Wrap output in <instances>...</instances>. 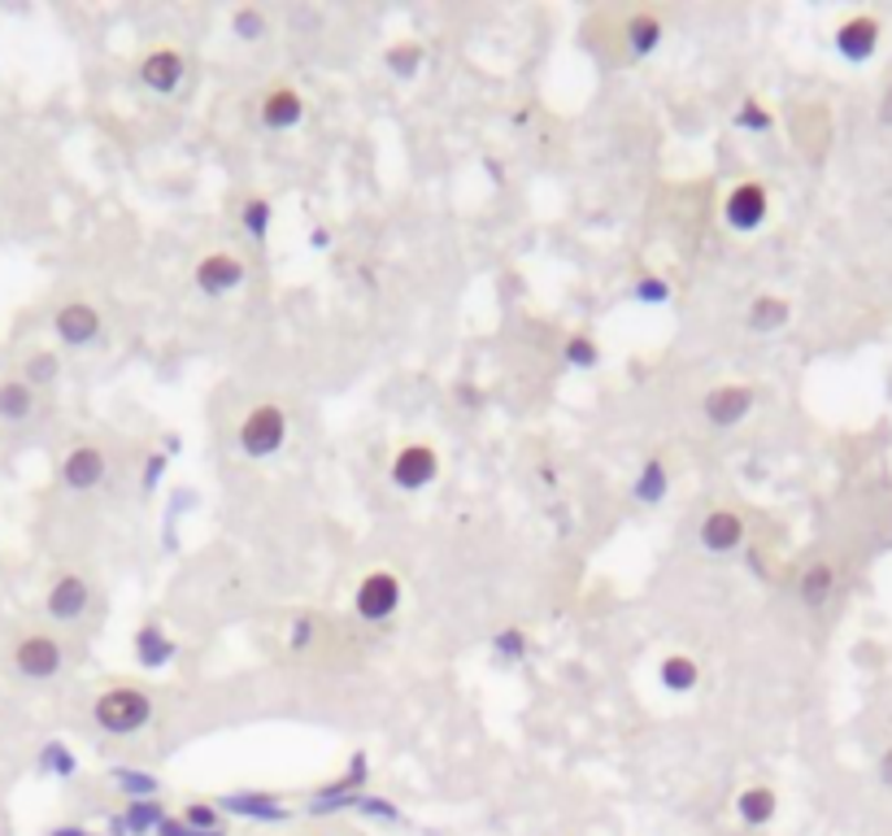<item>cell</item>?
Returning <instances> with one entry per match:
<instances>
[{
  "instance_id": "obj_1",
  "label": "cell",
  "mask_w": 892,
  "mask_h": 836,
  "mask_svg": "<svg viewBox=\"0 0 892 836\" xmlns=\"http://www.w3.org/2000/svg\"><path fill=\"white\" fill-rule=\"evenodd\" d=\"M92 714H96V723H101L105 732L132 736V732H139V728L153 719V701H148V693H139V689H109V693L96 697Z\"/></svg>"
},
{
  "instance_id": "obj_2",
  "label": "cell",
  "mask_w": 892,
  "mask_h": 836,
  "mask_svg": "<svg viewBox=\"0 0 892 836\" xmlns=\"http://www.w3.org/2000/svg\"><path fill=\"white\" fill-rule=\"evenodd\" d=\"M66 667V649L57 636H44V631H31L13 645V671L22 680H53L57 671Z\"/></svg>"
},
{
  "instance_id": "obj_3",
  "label": "cell",
  "mask_w": 892,
  "mask_h": 836,
  "mask_svg": "<svg viewBox=\"0 0 892 836\" xmlns=\"http://www.w3.org/2000/svg\"><path fill=\"white\" fill-rule=\"evenodd\" d=\"M287 440V415L279 406H253L240 422V449L249 458H275Z\"/></svg>"
},
{
  "instance_id": "obj_4",
  "label": "cell",
  "mask_w": 892,
  "mask_h": 836,
  "mask_svg": "<svg viewBox=\"0 0 892 836\" xmlns=\"http://www.w3.org/2000/svg\"><path fill=\"white\" fill-rule=\"evenodd\" d=\"M353 606H357V615H361L366 624H384V619H392L397 606H401V579H397L392 571H370V575L357 584Z\"/></svg>"
},
{
  "instance_id": "obj_5",
  "label": "cell",
  "mask_w": 892,
  "mask_h": 836,
  "mask_svg": "<svg viewBox=\"0 0 892 836\" xmlns=\"http://www.w3.org/2000/svg\"><path fill=\"white\" fill-rule=\"evenodd\" d=\"M754 406H757V393L749 388V384H718V388L705 393L701 415H705L710 427H736V422L749 418Z\"/></svg>"
},
{
  "instance_id": "obj_6",
  "label": "cell",
  "mask_w": 892,
  "mask_h": 836,
  "mask_svg": "<svg viewBox=\"0 0 892 836\" xmlns=\"http://www.w3.org/2000/svg\"><path fill=\"white\" fill-rule=\"evenodd\" d=\"M696 541H701L705 554H714V557L736 554V550L745 545V519H741L736 510H710V514L701 519V527H696Z\"/></svg>"
},
{
  "instance_id": "obj_7",
  "label": "cell",
  "mask_w": 892,
  "mask_h": 836,
  "mask_svg": "<svg viewBox=\"0 0 892 836\" xmlns=\"http://www.w3.org/2000/svg\"><path fill=\"white\" fill-rule=\"evenodd\" d=\"M875 49H880V22H875L871 13H853V18H844V22L836 27V53H840L844 62L862 66V62L875 58Z\"/></svg>"
},
{
  "instance_id": "obj_8",
  "label": "cell",
  "mask_w": 892,
  "mask_h": 836,
  "mask_svg": "<svg viewBox=\"0 0 892 836\" xmlns=\"http://www.w3.org/2000/svg\"><path fill=\"white\" fill-rule=\"evenodd\" d=\"M766 209H770L766 188L754 184V179H745V184H736V188L727 192L723 218H727V227H736V231H757V227L766 222Z\"/></svg>"
},
{
  "instance_id": "obj_9",
  "label": "cell",
  "mask_w": 892,
  "mask_h": 836,
  "mask_svg": "<svg viewBox=\"0 0 892 836\" xmlns=\"http://www.w3.org/2000/svg\"><path fill=\"white\" fill-rule=\"evenodd\" d=\"M53 332L66 348H87L101 336V310L87 301H70L53 314Z\"/></svg>"
},
{
  "instance_id": "obj_10",
  "label": "cell",
  "mask_w": 892,
  "mask_h": 836,
  "mask_svg": "<svg viewBox=\"0 0 892 836\" xmlns=\"http://www.w3.org/2000/svg\"><path fill=\"white\" fill-rule=\"evenodd\" d=\"M105 471H109V458H105V449H96V445H74L66 458H62V484H66L70 492H92V488H101Z\"/></svg>"
},
{
  "instance_id": "obj_11",
  "label": "cell",
  "mask_w": 892,
  "mask_h": 836,
  "mask_svg": "<svg viewBox=\"0 0 892 836\" xmlns=\"http://www.w3.org/2000/svg\"><path fill=\"white\" fill-rule=\"evenodd\" d=\"M440 476V458L431 445H406L397 458H392V484L401 492H418Z\"/></svg>"
},
{
  "instance_id": "obj_12",
  "label": "cell",
  "mask_w": 892,
  "mask_h": 836,
  "mask_svg": "<svg viewBox=\"0 0 892 836\" xmlns=\"http://www.w3.org/2000/svg\"><path fill=\"white\" fill-rule=\"evenodd\" d=\"M87 606H92V588H87L83 575H62V579H53V588H49V597H44V610H49V619H57V624H78V619L87 615Z\"/></svg>"
},
{
  "instance_id": "obj_13",
  "label": "cell",
  "mask_w": 892,
  "mask_h": 836,
  "mask_svg": "<svg viewBox=\"0 0 892 836\" xmlns=\"http://www.w3.org/2000/svg\"><path fill=\"white\" fill-rule=\"evenodd\" d=\"M136 74L148 92L170 96V92H179V83H183V74H188V62H183L179 49H153V53L139 62Z\"/></svg>"
},
{
  "instance_id": "obj_14",
  "label": "cell",
  "mask_w": 892,
  "mask_h": 836,
  "mask_svg": "<svg viewBox=\"0 0 892 836\" xmlns=\"http://www.w3.org/2000/svg\"><path fill=\"white\" fill-rule=\"evenodd\" d=\"M244 279H249V267H244L235 253H209V258H201V267H197V288L209 292V296H227V292H235Z\"/></svg>"
},
{
  "instance_id": "obj_15",
  "label": "cell",
  "mask_w": 892,
  "mask_h": 836,
  "mask_svg": "<svg viewBox=\"0 0 892 836\" xmlns=\"http://www.w3.org/2000/svg\"><path fill=\"white\" fill-rule=\"evenodd\" d=\"M622 44H627L631 58H649V53H658V44H662V18L649 13V9L631 13V18L622 22Z\"/></svg>"
},
{
  "instance_id": "obj_16",
  "label": "cell",
  "mask_w": 892,
  "mask_h": 836,
  "mask_svg": "<svg viewBox=\"0 0 892 836\" xmlns=\"http://www.w3.org/2000/svg\"><path fill=\"white\" fill-rule=\"evenodd\" d=\"M305 118V101H301V92H292V87H275L266 101H262V123L271 127V132H287V127H296Z\"/></svg>"
},
{
  "instance_id": "obj_17",
  "label": "cell",
  "mask_w": 892,
  "mask_h": 836,
  "mask_svg": "<svg viewBox=\"0 0 892 836\" xmlns=\"http://www.w3.org/2000/svg\"><path fill=\"white\" fill-rule=\"evenodd\" d=\"M658 680H662V689H667V693L684 697V693H692V689L701 685V667H696V658H688V654H671V658H662Z\"/></svg>"
},
{
  "instance_id": "obj_18",
  "label": "cell",
  "mask_w": 892,
  "mask_h": 836,
  "mask_svg": "<svg viewBox=\"0 0 892 836\" xmlns=\"http://www.w3.org/2000/svg\"><path fill=\"white\" fill-rule=\"evenodd\" d=\"M218 806H222V811H231V815H249V819H262V824L287 819V811L279 806L275 797H266V793H231V797H222Z\"/></svg>"
},
{
  "instance_id": "obj_19",
  "label": "cell",
  "mask_w": 892,
  "mask_h": 836,
  "mask_svg": "<svg viewBox=\"0 0 892 836\" xmlns=\"http://www.w3.org/2000/svg\"><path fill=\"white\" fill-rule=\"evenodd\" d=\"M136 658H139V667L157 671V667H166V662L175 658V640H170V636H166L157 624L139 627V631H136Z\"/></svg>"
},
{
  "instance_id": "obj_20",
  "label": "cell",
  "mask_w": 892,
  "mask_h": 836,
  "mask_svg": "<svg viewBox=\"0 0 892 836\" xmlns=\"http://www.w3.org/2000/svg\"><path fill=\"white\" fill-rule=\"evenodd\" d=\"M35 410V388L22 379H4L0 384V422H27Z\"/></svg>"
},
{
  "instance_id": "obj_21",
  "label": "cell",
  "mask_w": 892,
  "mask_h": 836,
  "mask_svg": "<svg viewBox=\"0 0 892 836\" xmlns=\"http://www.w3.org/2000/svg\"><path fill=\"white\" fill-rule=\"evenodd\" d=\"M667 488H671V476H667V462H662V458H649V462L640 467L636 484H631V497H636L640 505H658V501L667 497Z\"/></svg>"
},
{
  "instance_id": "obj_22",
  "label": "cell",
  "mask_w": 892,
  "mask_h": 836,
  "mask_svg": "<svg viewBox=\"0 0 892 836\" xmlns=\"http://www.w3.org/2000/svg\"><path fill=\"white\" fill-rule=\"evenodd\" d=\"M831 588H836V571L827 566V562H815V566H806L801 571V602L810 606V610H819V606H827V597H831Z\"/></svg>"
},
{
  "instance_id": "obj_23",
  "label": "cell",
  "mask_w": 892,
  "mask_h": 836,
  "mask_svg": "<svg viewBox=\"0 0 892 836\" xmlns=\"http://www.w3.org/2000/svg\"><path fill=\"white\" fill-rule=\"evenodd\" d=\"M788 318H793V305L784 296H757L749 305V327L754 332H779Z\"/></svg>"
},
{
  "instance_id": "obj_24",
  "label": "cell",
  "mask_w": 892,
  "mask_h": 836,
  "mask_svg": "<svg viewBox=\"0 0 892 836\" xmlns=\"http://www.w3.org/2000/svg\"><path fill=\"white\" fill-rule=\"evenodd\" d=\"M775 793L770 788H745L741 797H736V811H741V819L749 824V828H762V824H770L775 819Z\"/></svg>"
},
{
  "instance_id": "obj_25",
  "label": "cell",
  "mask_w": 892,
  "mask_h": 836,
  "mask_svg": "<svg viewBox=\"0 0 892 836\" xmlns=\"http://www.w3.org/2000/svg\"><path fill=\"white\" fill-rule=\"evenodd\" d=\"M57 375H62V357L53 348H35L22 366V384H31V388H49V384H57Z\"/></svg>"
},
{
  "instance_id": "obj_26",
  "label": "cell",
  "mask_w": 892,
  "mask_h": 836,
  "mask_svg": "<svg viewBox=\"0 0 892 836\" xmlns=\"http://www.w3.org/2000/svg\"><path fill=\"white\" fill-rule=\"evenodd\" d=\"M161 819H166V811H161L153 797H144V802H132V806H127V815H123V824H118V828L144 836V833H157V828H161Z\"/></svg>"
},
{
  "instance_id": "obj_27",
  "label": "cell",
  "mask_w": 892,
  "mask_h": 836,
  "mask_svg": "<svg viewBox=\"0 0 892 836\" xmlns=\"http://www.w3.org/2000/svg\"><path fill=\"white\" fill-rule=\"evenodd\" d=\"M240 222H244V231H249L253 240H266V236H271V222H275V206H271L266 197H249L244 209H240Z\"/></svg>"
},
{
  "instance_id": "obj_28",
  "label": "cell",
  "mask_w": 892,
  "mask_h": 836,
  "mask_svg": "<svg viewBox=\"0 0 892 836\" xmlns=\"http://www.w3.org/2000/svg\"><path fill=\"white\" fill-rule=\"evenodd\" d=\"M384 66L392 70L397 79H413V74H418V66H422V44H413V40L392 44V49L384 53Z\"/></svg>"
},
{
  "instance_id": "obj_29",
  "label": "cell",
  "mask_w": 892,
  "mask_h": 836,
  "mask_svg": "<svg viewBox=\"0 0 892 836\" xmlns=\"http://www.w3.org/2000/svg\"><path fill=\"white\" fill-rule=\"evenodd\" d=\"M114 784L132 797V802H144V797H153L157 793V780L153 775H144V771H132V766H114Z\"/></svg>"
},
{
  "instance_id": "obj_30",
  "label": "cell",
  "mask_w": 892,
  "mask_h": 836,
  "mask_svg": "<svg viewBox=\"0 0 892 836\" xmlns=\"http://www.w3.org/2000/svg\"><path fill=\"white\" fill-rule=\"evenodd\" d=\"M231 27H235V35L244 40V44H258V40H266V13L262 9H235V18H231Z\"/></svg>"
},
{
  "instance_id": "obj_31",
  "label": "cell",
  "mask_w": 892,
  "mask_h": 836,
  "mask_svg": "<svg viewBox=\"0 0 892 836\" xmlns=\"http://www.w3.org/2000/svg\"><path fill=\"white\" fill-rule=\"evenodd\" d=\"M74 754H70L62 741H49L44 750H40V771H49V775H62V780H70L74 775Z\"/></svg>"
},
{
  "instance_id": "obj_32",
  "label": "cell",
  "mask_w": 892,
  "mask_h": 836,
  "mask_svg": "<svg viewBox=\"0 0 892 836\" xmlns=\"http://www.w3.org/2000/svg\"><path fill=\"white\" fill-rule=\"evenodd\" d=\"M492 649H496L501 662H518V658L527 654V636H523V627H501V631L492 636Z\"/></svg>"
},
{
  "instance_id": "obj_33",
  "label": "cell",
  "mask_w": 892,
  "mask_h": 836,
  "mask_svg": "<svg viewBox=\"0 0 892 836\" xmlns=\"http://www.w3.org/2000/svg\"><path fill=\"white\" fill-rule=\"evenodd\" d=\"M183 824H192L197 833H227L222 819H218V806H206V802L188 806V811H183Z\"/></svg>"
},
{
  "instance_id": "obj_34",
  "label": "cell",
  "mask_w": 892,
  "mask_h": 836,
  "mask_svg": "<svg viewBox=\"0 0 892 836\" xmlns=\"http://www.w3.org/2000/svg\"><path fill=\"white\" fill-rule=\"evenodd\" d=\"M736 127H745V132H754V136L770 132V109H766V105H757V101H745V105H741V114H736Z\"/></svg>"
},
{
  "instance_id": "obj_35",
  "label": "cell",
  "mask_w": 892,
  "mask_h": 836,
  "mask_svg": "<svg viewBox=\"0 0 892 836\" xmlns=\"http://www.w3.org/2000/svg\"><path fill=\"white\" fill-rule=\"evenodd\" d=\"M566 362H570V366H597L601 353H597V345H592L588 336H570V341H566Z\"/></svg>"
},
{
  "instance_id": "obj_36",
  "label": "cell",
  "mask_w": 892,
  "mask_h": 836,
  "mask_svg": "<svg viewBox=\"0 0 892 836\" xmlns=\"http://www.w3.org/2000/svg\"><path fill=\"white\" fill-rule=\"evenodd\" d=\"M353 806H357V811H361V815H375V819H392V824H397V819H401V815H397V811H392V802H384V797H357V802H353Z\"/></svg>"
},
{
  "instance_id": "obj_37",
  "label": "cell",
  "mask_w": 892,
  "mask_h": 836,
  "mask_svg": "<svg viewBox=\"0 0 892 836\" xmlns=\"http://www.w3.org/2000/svg\"><path fill=\"white\" fill-rule=\"evenodd\" d=\"M636 296H640V301H649V305H653V301H658V305H662V301H667V296H671V288H667V279H640V288H636Z\"/></svg>"
},
{
  "instance_id": "obj_38",
  "label": "cell",
  "mask_w": 892,
  "mask_h": 836,
  "mask_svg": "<svg viewBox=\"0 0 892 836\" xmlns=\"http://www.w3.org/2000/svg\"><path fill=\"white\" fill-rule=\"evenodd\" d=\"M157 836H227V833H197V828H192V824H183V819H161Z\"/></svg>"
},
{
  "instance_id": "obj_39",
  "label": "cell",
  "mask_w": 892,
  "mask_h": 836,
  "mask_svg": "<svg viewBox=\"0 0 892 836\" xmlns=\"http://www.w3.org/2000/svg\"><path fill=\"white\" fill-rule=\"evenodd\" d=\"M314 631H318V624H314V619H296V624H292V649L314 645Z\"/></svg>"
},
{
  "instance_id": "obj_40",
  "label": "cell",
  "mask_w": 892,
  "mask_h": 836,
  "mask_svg": "<svg viewBox=\"0 0 892 836\" xmlns=\"http://www.w3.org/2000/svg\"><path fill=\"white\" fill-rule=\"evenodd\" d=\"M880 123L892 127V83L884 87V96H880Z\"/></svg>"
},
{
  "instance_id": "obj_41",
  "label": "cell",
  "mask_w": 892,
  "mask_h": 836,
  "mask_svg": "<svg viewBox=\"0 0 892 836\" xmlns=\"http://www.w3.org/2000/svg\"><path fill=\"white\" fill-rule=\"evenodd\" d=\"M161 467H166V462H161V453H153V462H148V471H144V484H148V488L157 484V476H161Z\"/></svg>"
},
{
  "instance_id": "obj_42",
  "label": "cell",
  "mask_w": 892,
  "mask_h": 836,
  "mask_svg": "<svg viewBox=\"0 0 892 836\" xmlns=\"http://www.w3.org/2000/svg\"><path fill=\"white\" fill-rule=\"evenodd\" d=\"M880 780L892 788V750H884V759H880Z\"/></svg>"
}]
</instances>
